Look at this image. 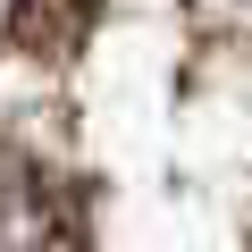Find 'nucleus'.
<instances>
[{
    "label": "nucleus",
    "instance_id": "1",
    "mask_svg": "<svg viewBox=\"0 0 252 252\" xmlns=\"http://www.w3.org/2000/svg\"><path fill=\"white\" fill-rule=\"evenodd\" d=\"M0 252H84V202L34 160L0 143Z\"/></svg>",
    "mask_w": 252,
    "mask_h": 252
},
{
    "label": "nucleus",
    "instance_id": "2",
    "mask_svg": "<svg viewBox=\"0 0 252 252\" xmlns=\"http://www.w3.org/2000/svg\"><path fill=\"white\" fill-rule=\"evenodd\" d=\"M101 0H9V42L26 59H76Z\"/></svg>",
    "mask_w": 252,
    "mask_h": 252
}]
</instances>
